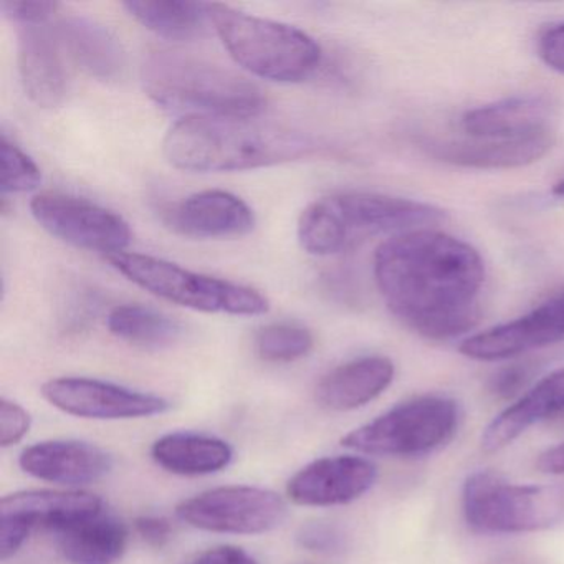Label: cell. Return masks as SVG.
Listing matches in <instances>:
<instances>
[{
  "instance_id": "cell-26",
  "label": "cell",
  "mask_w": 564,
  "mask_h": 564,
  "mask_svg": "<svg viewBox=\"0 0 564 564\" xmlns=\"http://www.w3.org/2000/svg\"><path fill=\"white\" fill-rule=\"evenodd\" d=\"M108 328L121 341L143 349L170 348L184 335V326L177 319L143 305L111 310Z\"/></svg>"
},
{
  "instance_id": "cell-14",
  "label": "cell",
  "mask_w": 564,
  "mask_h": 564,
  "mask_svg": "<svg viewBox=\"0 0 564 564\" xmlns=\"http://www.w3.org/2000/svg\"><path fill=\"white\" fill-rule=\"evenodd\" d=\"M164 223L191 239H232L252 232L256 216L246 200L227 191H203L174 204Z\"/></svg>"
},
{
  "instance_id": "cell-7",
  "label": "cell",
  "mask_w": 564,
  "mask_h": 564,
  "mask_svg": "<svg viewBox=\"0 0 564 564\" xmlns=\"http://www.w3.org/2000/svg\"><path fill=\"white\" fill-rule=\"evenodd\" d=\"M457 425V402L442 395H422L349 432L341 444L359 454L411 457L441 447Z\"/></svg>"
},
{
  "instance_id": "cell-13",
  "label": "cell",
  "mask_w": 564,
  "mask_h": 564,
  "mask_svg": "<svg viewBox=\"0 0 564 564\" xmlns=\"http://www.w3.org/2000/svg\"><path fill=\"white\" fill-rule=\"evenodd\" d=\"M376 478L378 468L368 458L358 455L323 457L290 478L286 495L300 507H338L368 494Z\"/></svg>"
},
{
  "instance_id": "cell-9",
  "label": "cell",
  "mask_w": 564,
  "mask_h": 564,
  "mask_svg": "<svg viewBox=\"0 0 564 564\" xmlns=\"http://www.w3.org/2000/svg\"><path fill=\"white\" fill-rule=\"evenodd\" d=\"M31 213L42 229L62 242L107 257L124 252L133 237L130 224L113 210L67 194H39Z\"/></svg>"
},
{
  "instance_id": "cell-4",
  "label": "cell",
  "mask_w": 564,
  "mask_h": 564,
  "mask_svg": "<svg viewBox=\"0 0 564 564\" xmlns=\"http://www.w3.org/2000/svg\"><path fill=\"white\" fill-rule=\"evenodd\" d=\"M210 25L237 65L263 80L299 84L315 74L322 48L293 25L209 4Z\"/></svg>"
},
{
  "instance_id": "cell-19",
  "label": "cell",
  "mask_w": 564,
  "mask_h": 564,
  "mask_svg": "<svg viewBox=\"0 0 564 564\" xmlns=\"http://www.w3.org/2000/svg\"><path fill=\"white\" fill-rule=\"evenodd\" d=\"M553 113L547 98H508L467 111L462 128L474 140H517L551 131Z\"/></svg>"
},
{
  "instance_id": "cell-27",
  "label": "cell",
  "mask_w": 564,
  "mask_h": 564,
  "mask_svg": "<svg viewBox=\"0 0 564 564\" xmlns=\"http://www.w3.org/2000/svg\"><path fill=\"white\" fill-rule=\"evenodd\" d=\"M299 242L312 256H335L348 249V237L332 197L310 204L299 219Z\"/></svg>"
},
{
  "instance_id": "cell-31",
  "label": "cell",
  "mask_w": 564,
  "mask_h": 564,
  "mask_svg": "<svg viewBox=\"0 0 564 564\" xmlns=\"http://www.w3.org/2000/svg\"><path fill=\"white\" fill-rule=\"evenodd\" d=\"M61 6L44 0H6L2 11L15 25L51 24Z\"/></svg>"
},
{
  "instance_id": "cell-38",
  "label": "cell",
  "mask_w": 564,
  "mask_h": 564,
  "mask_svg": "<svg viewBox=\"0 0 564 564\" xmlns=\"http://www.w3.org/2000/svg\"><path fill=\"white\" fill-rule=\"evenodd\" d=\"M538 470L550 475H564V442L547 448L538 457Z\"/></svg>"
},
{
  "instance_id": "cell-23",
  "label": "cell",
  "mask_w": 564,
  "mask_h": 564,
  "mask_svg": "<svg viewBox=\"0 0 564 564\" xmlns=\"http://www.w3.org/2000/svg\"><path fill=\"white\" fill-rule=\"evenodd\" d=\"M55 534L58 550L68 564L118 563L130 538L127 524L105 510L68 524Z\"/></svg>"
},
{
  "instance_id": "cell-21",
  "label": "cell",
  "mask_w": 564,
  "mask_h": 564,
  "mask_svg": "<svg viewBox=\"0 0 564 564\" xmlns=\"http://www.w3.org/2000/svg\"><path fill=\"white\" fill-rule=\"evenodd\" d=\"M55 29L62 48L90 77L101 82L123 78L127 55L105 25L82 15H70L62 19Z\"/></svg>"
},
{
  "instance_id": "cell-39",
  "label": "cell",
  "mask_w": 564,
  "mask_h": 564,
  "mask_svg": "<svg viewBox=\"0 0 564 564\" xmlns=\"http://www.w3.org/2000/svg\"><path fill=\"white\" fill-rule=\"evenodd\" d=\"M553 194L557 197H564V181H561V183L553 187Z\"/></svg>"
},
{
  "instance_id": "cell-25",
  "label": "cell",
  "mask_w": 564,
  "mask_h": 564,
  "mask_svg": "<svg viewBox=\"0 0 564 564\" xmlns=\"http://www.w3.org/2000/svg\"><path fill=\"white\" fill-rule=\"evenodd\" d=\"M123 8L143 28L160 37L189 42L206 35L209 4L186 0H130Z\"/></svg>"
},
{
  "instance_id": "cell-32",
  "label": "cell",
  "mask_w": 564,
  "mask_h": 564,
  "mask_svg": "<svg viewBox=\"0 0 564 564\" xmlns=\"http://www.w3.org/2000/svg\"><path fill=\"white\" fill-rule=\"evenodd\" d=\"M538 54L551 70L564 75V24L554 25L541 35Z\"/></svg>"
},
{
  "instance_id": "cell-17",
  "label": "cell",
  "mask_w": 564,
  "mask_h": 564,
  "mask_svg": "<svg viewBox=\"0 0 564 564\" xmlns=\"http://www.w3.org/2000/svg\"><path fill=\"white\" fill-rule=\"evenodd\" d=\"M553 131L517 138V140L431 141L429 154L444 163L474 170H513L528 166L546 156L553 148Z\"/></svg>"
},
{
  "instance_id": "cell-5",
  "label": "cell",
  "mask_w": 564,
  "mask_h": 564,
  "mask_svg": "<svg viewBox=\"0 0 564 564\" xmlns=\"http://www.w3.org/2000/svg\"><path fill=\"white\" fill-rule=\"evenodd\" d=\"M107 260L134 285L184 308L234 316H259L270 310L269 299L252 286L191 272L167 260L133 252L113 253Z\"/></svg>"
},
{
  "instance_id": "cell-22",
  "label": "cell",
  "mask_w": 564,
  "mask_h": 564,
  "mask_svg": "<svg viewBox=\"0 0 564 564\" xmlns=\"http://www.w3.org/2000/svg\"><path fill=\"white\" fill-rule=\"evenodd\" d=\"M564 412V368L547 375L497 415L481 434V448L488 454L517 441L531 425Z\"/></svg>"
},
{
  "instance_id": "cell-30",
  "label": "cell",
  "mask_w": 564,
  "mask_h": 564,
  "mask_svg": "<svg viewBox=\"0 0 564 564\" xmlns=\"http://www.w3.org/2000/svg\"><path fill=\"white\" fill-rule=\"evenodd\" d=\"M32 417L21 404L2 398L0 401V447L18 445L31 431Z\"/></svg>"
},
{
  "instance_id": "cell-37",
  "label": "cell",
  "mask_w": 564,
  "mask_h": 564,
  "mask_svg": "<svg viewBox=\"0 0 564 564\" xmlns=\"http://www.w3.org/2000/svg\"><path fill=\"white\" fill-rule=\"evenodd\" d=\"M303 546L313 551H332L339 546V534L323 524H310L300 534Z\"/></svg>"
},
{
  "instance_id": "cell-35",
  "label": "cell",
  "mask_w": 564,
  "mask_h": 564,
  "mask_svg": "<svg viewBox=\"0 0 564 564\" xmlns=\"http://www.w3.org/2000/svg\"><path fill=\"white\" fill-rule=\"evenodd\" d=\"M528 376H530L528 366H508V368L500 369L491 378V391L497 395H501V398H510V395L517 394L520 391L521 386H524V382H527Z\"/></svg>"
},
{
  "instance_id": "cell-29",
  "label": "cell",
  "mask_w": 564,
  "mask_h": 564,
  "mask_svg": "<svg viewBox=\"0 0 564 564\" xmlns=\"http://www.w3.org/2000/svg\"><path fill=\"white\" fill-rule=\"evenodd\" d=\"M42 173L35 161L18 144L2 137L0 143V189L2 194L29 193L37 189Z\"/></svg>"
},
{
  "instance_id": "cell-28",
  "label": "cell",
  "mask_w": 564,
  "mask_h": 564,
  "mask_svg": "<svg viewBox=\"0 0 564 564\" xmlns=\"http://www.w3.org/2000/svg\"><path fill=\"white\" fill-rule=\"evenodd\" d=\"M315 338L305 326L295 323H273L263 326L256 336L257 355L269 362H293L312 352Z\"/></svg>"
},
{
  "instance_id": "cell-12",
  "label": "cell",
  "mask_w": 564,
  "mask_h": 564,
  "mask_svg": "<svg viewBox=\"0 0 564 564\" xmlns=\"http://www.w3.org/2000/svg\"><path fill=\"white\" fill-rule=\"evenodd\" d=\"M564 339V289L527 315L470 336L460 352L477 361H501Z\"/></svg>"
},
{
  "instance_id": "cell-10",
  "label": "cell",
  "mask_w": 564,
  "mask_h": 564,
  "mask_svg": "<svg viewBox=\"0 0 564 564\" xmlns=\"http://www.w3.org/2000/svg\"><path fill=\"white\" fill-rule=\"evenodd\" d=\"M42 395L65 414L97 421L151 417L170 409V401L161 395L77 376L51 379L42 386Z\"/></svg>"
},
{
  "instance_id": "cell-33",
  "label": "cell",
  "mask_w": 564,
  "mask_h": 564,
  "mask_svg": "<svg viewBox=\"0 0 564 564\" xmlns=\"http://www.w3.org/2000/svg\"><path fill=\"white\" fill-rule=\"evenodd\" d=\"M134 530L150 546L163 547L173 536V527L170 521L156 514H144L134 521Z\"/></svg>"
},
{
  "instance_id": "cell-24",
  "label": "cell",
  "mask_w": 564,
  "mask_h": 564,
  "mask_svg": "<svg viewBox=\"0 0 564 564\" xmlns=\"http://www.w3.org/2000/svg\"><path fill=\"white\" fill-rule=\"evenodd\" d=\"M151 457L164 470L181 477H203L229 467V442L197 432H171L154 442Z\"/></svg>"
},
{
  "instance_id": "cell-16",
  "label": "cell",
  "mask_w": 564,
  "mask_h": 564,
  "mask_svg": "<svg viewBox=\"0 0 564 564\" xmlns=\"http://www.w3.org/2000/svg\"><path fill=\"white\" fill-rule=\"evenodd\" d=\"M19 465L25 474L39 480L82 487L107 477L113 468V458L90 442L57 438L25 448Z\"/></svg>"
},
{
  "instance_id": "cell-1",
  "label": "cell",
  "mask_w": 564,
  "mask_h": 564,
  "mask_svg": "<svg viewBox=\"0 0 564 564\" xmlns=\"http://www.w3.org/2000/svg\"><path fill=\"white\" fill-rule=\"evenodd\" d=\"M375 279L392 315L424 338H457L480 322L484 260L448 234L392 236L376 250Z\"/></svg>"
},
{
  "instance_id": "cell-20",
  "label": "cell",
  "mask_w": 564,
  "mask_h": 564,
  "mask_svg": "<svg viewBox=\"0 0 564 564\" xmlns=\"http://www.w3.org/2000/svg\"><path fill=\"white\" fill-rule=\"evenodd\" d=\"M395 369L384 356L352 359L323 376L316 399L329 411H355L375 401L391 386Z\"/></svg>"
},
{
  "instance_id": "cell-11",
  "label": "cell",
  "mask_w": 564,
  "mask_h": 564,
  "mask_svg": "<svg viewBox=\"0 0 564 564\" xmlns=\"http://www.w3.org/2000/svg\"><path fill=\"white\" fill-rule=\"evenodd\" d=\"M333 206L345 227L349 247L366 237L381 234L414 232L447 219V214L431 204L375 193H343L333 196Z\"/></svg>"
},
{
  "instance_id": "cell-18",
  "label": "cell",
  "mask_w": 564,
  "mask_h": 564,
  "mask_svg": "<svg viewBox=\"0 0 564 564\" xmlns=\"http://www.w3.org/2000/svg\"><path fill=\"white\" fill-rule=\"evenodd\" d=\"M104 510L100 497L82 490L15 491L0 501V518L19 521L31 530L47 528L54 533Z\"/></svg>"
},
{
  "instance_id": "cell-6",
  "label": "cell",
  "mask_w": 564,
  "mask_h": 564,
  "mask_svg": "<svg viewBox=\"0 0 564 564\" xmlns=\"http://www.w3.org/2000/svg\"><path fill=\"white\" fill-rule=\"evenodd\" d=\"M465 520L484 533H530L564 521V487L514 485L491 471L467 478L462 494Z\"/></svg>"
},
{
  "instance_id": "cell-36",
  "label": "cell",
  "mask_w": 564,
  "mask_h": 564,
  "mask_svg": "<svg viewBox=\"0 0 564 564\" xmlns=\"http://www.w3.org/2000/svg\"><path fill=\"white\" fill-rule=\"evenodd\" d=\"M186 564H259L247 551L237 546H217L197 554Z\"/></svg>"
},
{
  "instance_id": "cell-34",
  "label": "cell",
  "mask_w": 564,
  "mask_h": 564,
  "mask_svg": "<svg viewBox=\"0 0 564 564\" xmlns=\"http://www.w3.org/2000/svg\"><path fill=\"white\" fill-rule=\"evenodd\" d=\"M31 528L9 518H0V556L9 560L14 556L31 534Z\"/></svg>"
},
{
  "instance_id": "cell-2",
  "label": "cell",
  "mask_w": 564,
  "mask_h": 564,
  "mask_svg": "<svg viewBox=\"0 0 564 564\" xmlns=\"http://www.w3.org/2000/svg\"><path fill=\"white\" fill-rule=\"evenodd\" d=\"M164 156L191 173H234L302 160L315 151L306 134L259 118H181L167 131Z\"/></svg>"
},
{
  "instance_id": "cell-15",
  "label": "cell",
  "mask_w": 564,
  "mask_h": 564,
  "mask_svg": "<svg viewBox=\"0 0 564 564\" xmlns=\"http://www.w3.org/2000/svg\"><path fill=\"white\" fill-rule=\"evenodd\" d=\"M19 74L25 94L41 108H57L68 94L67 72L57 29L51 24L19 25Z\"/></svg>"
},
{
  "instance_id": "cell-8",
  "label": "cell",
  "mask_w": 564,
  "mask_h": 564,
  "mask_svg": "<svg viewBox=\"0 0 564 564\" xmlns=\"http://www.w3.org/2000/svg\"><path fill=\"white\" fill-rule=\"evenodd\" d=\"M286 503L267 488L232 485L213 488L187 498L177 507V517L209 533L262 534L275 530L286 518Z\"/></svg>"
},
{
  "instance_id": "cell-3",
  "label": "cell",
  "mask_w": 564,
  "mask_h": 564,
  "mask_svg": "<svg viewBox=\"0 0 564 564\" xmlns=\"http://www.w3.org/2000/svg\"><path fill=\"white\" fill-rule=\"evenodd\" d=\"M141 82L154 104L184 118H260L267 108L265 95L253 82L181 52L148 55Z\"/></svg>"
}]
</instances>
